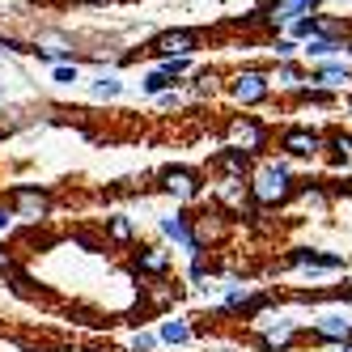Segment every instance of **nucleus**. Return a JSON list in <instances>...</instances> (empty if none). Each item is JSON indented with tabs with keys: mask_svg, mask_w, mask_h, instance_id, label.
<instances>
[{
	"mask_svg": "<svg viewBox=\"0 0 352 352\" xmlns=\"http://www.w3.org/2000/svg\"><path fill=\"white\" fill-rule=\"evenodd\" d=\"M293 191H297V166L280 153H267L255 162L246 179V195L259 212H276V208H289L293 204Z\"/></svg>",
	"mask_w": 352,
	"mask_h": 352,
	"instance_id": "f257e3e1",
	"label": "nucleus"
},
{
	"mask_svg": "<svg viewBox=\"0 0 352 352\" xmlns=\"http://www.w3.org/2000/svg\"><path fill=\"white\" fill-rule=\"evenodd\" d=\"M352 293H336V301H327V306H318L306 322H301V340L314 344L318 352L322 348H348L352 344Z\"/></svg>",
	"mask_w": 352,
	"mask_h": 352,
	"instance_id": "f03ea898",
	"label": "nucleus"
},
{
	"mask_svg": "<svg viewBox=\"0 0 352 352\" xmlns=\"http://www.w3.org/2000/svg\"><path fill=\"white\" fill-rule=\"evenodd\" d=\"M221 94L230 98L238 111H259V107H267L276 98L272 94V77H267L263 64H238L234 72H225Z\"/></svg>",
	"mask_w": 352,
	"mask_h": 352,
	"instance_id": "7ed1b4c3",
	"label": "nucleus"
},
{
	"mask_svg": "<svg viewBox=\"0 0 352 352\" xmlns=\"http://www.w3.org/2000/svg\"><path fill=\"white\" fill-rule=\"evenodd\" d=\"M272 140H276V132H272V123L267 119H259V115H230L221 123V144L225 148H242L246 157H267V148H272Z\"/></svg>",
	"mask_w": 352,
	"mask_h": 352,
	"instance_id": "20e7f679",
	"label": "nucleus"
},
{
	"mask_svg": "<svg viewBox=\"0 0 352 352\" xmlns=\"http://www.w3.org/2000/svg\"><path fill=\"white\" fill-rule=\"evenodd\" d=\"M0 199L13 208L17 225H47L56 217V195L47 187H38V183H9Z\"/></svg>",
	"mask_w": 352,
	"mask_h": 352,
	"instance_id": "39448f33",
	"label": "nucleus"
},
{
	"mask_svg": "<svg viewBox=\"0 0 352 352\" xmlns=\"http://www.w3.org/2000/svg\"><path fill=\"white\" fill-rule=\"evenodd\" d=\"M153 191L174 199V204H183V208H191V204L204 199V174L195 166H183V162L162 166V170H153Z\"/></svg>",
	"mask_w": 352,
	"mask_h": 352,
	"instance_id": "423d86ee",
	"label": "nucleus"
},
{
	"mask_svg": "<svg viewBox=\"0 0 352 352\" xmlns=\"http://www.w3.org/2000/svg\"><path fill=\"white\" fill-rule=\"evenodd\" d=\"M272 272H306V276H331V272H348V255L344 250H327V246H293L285 250V259Z\"/></svg>",
	"mask_w": 352,
	"mask_h": 352,
	"instance_id": "0eeeda50",
	"label": "nucleus"
},
{
	"mask_svg": "<svg viewBox=\"0 0 352 352\" xmlns=\"http://www.w3.org/2000/svg\"><path fill=\"white\" fill-rule=\"evenodd\" d=\"M157 242H166L170 250H179V255H204V246H199V238H195V221H191V208H183V204H174L170 212H157Z\"/></svg>",
	"mask_w": 352,
	"mask_h": 352,
	"instance_id": "6e6552de",
	"label": "nucleus"
},
{
	"mask_svg": "<svg viewBox=\"0 0 352 352\" xmlns=\"http://www.w3.org/2000/svg\"><path fill=\"white\" fill-rule=\"evenodd\" d=\"M128 272L132 280H170L174 276V250L166 242H136L128 255Z\"/></svg>",
	"mask_w": 352,
	"mask_h": 352,
	"instance_id": "1a4fd4ad",
	"label": "nucleus"
},
{
	"mask_svg": "<svg viewBox=\"0 0 352 352\" xmlns=\"http://www.w3.org/2000/svg\"><path fill=\"white\" fill-rule=\"evenodd\" d=\"M276 148L280 157H289L293 166L297 162H318L322 157V128H310V123H289L276 136Z\"/></svg>",
	"mask_w": 352,
	"mask_h": 352,
	"instance_id": "9d476101",
	"label": "nucleus"
},
{
	"mask_svg": "<svg viewBox=\"0 0 352 352\" xmlns=\"http://www.w3.org/2000/svg\"><path fill=\"white\" fill-rule=\"evenodd\" d=\"M204 47V34L195 26H170V30H157L153 38L144 43V56L148 60H166V56H199Z\"/></svg>",
	"mask_w": 352,
	"mask_h": 352,
	"instance_id": "9b49d317",
	"label": "nucleus"
},
{
	"mask_svg": "<svg viewBox=\"0 0 352 352\" xmlns=\"http://www.w3.org/2000/svg\"><path fill=\"white\" fill-rule=\"evenodd\" d=\"M191 221H195V238H199V246H204V250H217V246H225V242L234 238V217L221 212L217 204L191 208Z\"/></svg>",
	"mask_w": 352,
	"mask_h": 352,
	"instance_id": "f8f14e48",
	"label": "nucleus"
},
{
	"mask_svg": "<svg viewBox=\"0 0 352 352\" xmlns=\"http://www.w3.org/2000/svg\"><path fill=\"white\" fill-rule=\"evenodd\" d=\"M310 89H327V94H344L352 89V60H322L310 64Z\"/></svg>",
	"mask_w": 352,
	"mask_h": 352,
	"instance_id": "ddd939ff",
	"label": "nucleus"
},
{
	"mask_svg": "<svg viewBox=\"0 0 352 352\" xmlns=\"http://www.w3.org/2000/svg\"><path fill=\"white\" fill-rule=\"evenodd\" d=\"M267 77H272V94L297 98L301 89L310 85V68L301 64V60H276V64L267 68Z\"/></svg>",
	"mask_w": 352,
	"mask_h": 352,
	"instance_id": "4468645a",
	"label": "nucleus"
},
{
	"mask_svg": "<svg viewBox=\"0 0 352 352\" xmlns=\"http://www.w3.org/2000/svg\"><path fill=\"white\" fill-rule=\"evenodd\" d=\"M221 81H225V72L217 64H204V68H195L179 89H183L187 102H212V98L221 94Z\"/></svg>",
	"mask_w": 352,
	"mask_h": 352,
	"instance_id": "2eb2a0df",
	"label": "nucleus"
},
{
	"mask_svg": "<svg viewBox=\"0 0 352 352\" xmlns=\"http://www.w3.org/2000/svg\"><path fill=\"white\" fill-rule=\"evenodd\" d=\"M153 331H157V344H162V348H174V352H179V348H191V344H195V327H191V314H162Z\"/></svg>",
	"mask_w": 352,
	"mask_h": 352,
	"instance_id": "dca6fc26",
	"label": "nucleus"
},
{
	"mask_svg": "<svg viewBox=\"0 0 352 352\" xmlns=\"http://www.w3.org/2000/svg\"><path fill=\"white\" fill-rule=\"evenodd\" d=\"M81 85L89 94V102H119V98L128 94V81H123L119 68H102V72H94V77H85Z\"/></svg>",
	"mask_w": 352,
	"mask_h": 352,
	"instance_id": "f3484780",
	"label": "nucleus"
},
{
	"mask_svg": "<svg viewBox=\"0 0 352 352\" xmlns=\"http://www.w3.org/2000/svg\"><path fill=\"white\" fill-rule=\"evenodd\" d=\"M208 170L217 174V179H238V183H246L250 179V170H255V157H246L242 148H217L212 153V162H208Z\"/></svg>",
	"mask_w": 352,
	"mask_h": 352,
	"instance_id": "a211bd4d",
	"label": "nucleus"
},
{
	"mask_svg": "<svg viewBox=\"0 0 352 352\" xmlns=\"http://www.w3.org/2000/svg\"><path fill=\"white\" fill-rule=\"evenodd\" d=\"M98 234H102L107 246H123V250H132L140 242V230H136V217L132 212H107Z\"/></svg>",
	"mask_w": 352,
	"mask_h": 352,
	"instance_id": "6ab92c4d",
	"label": "nucleus"
},
{
	"mask_svg": "<svg viewBox=\"0 0 352 352\" xmlns=\"http://www.w3.org/2000/svg\"><path fill=\"white\" fill-rule=\"evenodd\" d=\"M322 5L327 0H259V9L280 26V34H285V26L293 17H306V13H322Z\"/></svg>",
	"mask_w": 352,
	"mask_h": 352,
	"instance_id": "aec40b11",
	"label": "nucleus"
},
{
	"mask_svg": "<svg viewBox=\"0 0 352 352\" xmlns=\"http://www.w3.org/2000/svg\"><path fill=\"white\" fill-rule=\"evenodd\" d=\"M327 170H348L352 166V128H331L322 132V157Z\"/></svg>",
	"mask_w": 352,
	"mask_h": 352,
	"instance_id": "412c9836",
	"label": "nucleus"
},
{
	"mask_svg": "<svg viewBox=\"0 0 352 352\" xmlns=\"http://www.w3.org/2000/svg\"><path fill=\"white\" fill-rule=\"evenodd\" d=\"M344 56V38H336V34H314V38H306L301 43V64H322V60H340Z\"/></svg>",
	"mask_w": 352,
	"mask_h": 352,
	"instance_id": "4be33fe9",
	"label": "nucleus"
},
{
	"mask_svg": "<svg viewBox=\"0 0 352 352\" xmlns=\"http://www.w3.org/2000/svg\"><path fill=\"white\" fill-rule=\"evenodd\" d=\"M293 204H306L310 212H327L331 208V187H327V179H297Z\"/></svg>",
	"mask_w": 352,
	"mask_h": 352,
	"instance_id": "5701e85b",
	"label": "nucleus"
},
{
	"mask_svg": "<svg viewBox=\"0 0 352 352\" xmlns=\"http://www.w3.org/2000/svg\"><path fill=\"white\" fill-rule=\"evenodd\" d=\"M140 289H144V306L157 310V314H166L170 306H179V301H183V285H170V280H148Z\"/></svg>",
	"mask_w": 352,
	"mask_h": 352,
	"instance_id": "b1692460",
	"label": "nucleus"
},
{
	"mask_svg": "<svg viewBox=\"0 0 352 352\" xmlns=\"http://www.w3.org/2000/svg\"><path fill=\"white\" fill-rule=\"evenodd\" d=\"M153 64L166 72V77H170L174 85H183V81L191 77V72L199 68V64H195V56H166V60H153Z\"/></svg>",
	"mask_w": 352,
	"mask_h": 352,
	"instance_id": "393cba45",
	"label": "nucleus"
},
{
	"mask_svg": "<svg viewBox=\"0 0 352 352\" xmlns=\"http://www.w3.org/2000/svg\"><path fill=\"white\" fill-rule=\"evenodd\" d=\"M322 30V13H306V17H293L289 26H285V34L293 38V43H306V38H314Z\"/></svg>",
	"mask_w": 352,
	"mask_h": 352,
	"instance_id": "a878e982",
	"label": "nucleus"
},
{
	"mask_svg": "<svg viewBox=\"0 0 352 352\" xmlns=\"http://www.w3.org/2000/svg\"><path fill=\"white\" fill-rule=\"evenodd\" d=\"M170 85H174V81L166 77V72H162L157 64H148V68L140 72V98H148V102H153V98H157L162 89H170Z\"/></svg>",
	"mask_w": 352,
	"mask_h": 352,
	"instance_id": "bb28decb",
	"label": "nucleus"
},
{
	"mask_svg": "<svg viewBox=\"0 0 352 352\" xmlns=\"http://www.w3.org/2000/svg\"><path fill=\"white\" fill-rule=\"evenodd\" d=\"M64 246H72V250H81V255H102V234H94V230H72L68 238H64Z\"/></svg>",
	"mask_w": 352,
	"mask_h": 352,
	"instance_id": "cd10ccee",
	"label": "nucleus"
},
{
	"mask_svg": "<svg viewBox=\"0 0 352 352\" xmlns=\"http://www.w3.org/2000/svg\"><path fill=\"white\" fill-rule=\"evenodd\" d=\"M0 56H13V60H30L34 56V43L30 38H21V34H9V30H0Z\"/></svg>",
	"mask_w": 352,
	"mask_h": 352,
	"instance_id": "c85d7f7f",
	"label": "nucleus"
},
{
	"mask_svg": "<svg viewBox=\"0 0 352 352\" xmlns=\"http://www.w3.org/2000/svg\"><path fill=\"white\" fill-rule=\"evenodd\" d=\"M85 81V68L81 64H56L52 68V85H60V89H77Z\"/></svg>",
	"mask_w": 352,
	"mask_h": 352,
	"instance_id": "c756f323",
	"label": "nucleus"
},
{
	"mask_svg": "<svg viewBox=\"0 0 352 352\" xmlns=\"http://www.w3.org/2000/svg\"><path fill=\"white\" fill-rule=\"evenodd\" d=\"M212 272H217V263L208 259V250H204V255H191V259H187V285H195V289H199Z\"/></svg>",
	"mask_w": 352,
	"mask_h": 352,
	"instance_id": "7c9ffc66",
	"label": "nucleus"
},
{
	"mask_svg": "<svg viewBox=\"0 0 352 352\" xmlns=\"http://www.w3.org/2000/svg\"><path fill=\"white\" fill-rule=\"evenodd\" d=\"M162 344H157V331H153V327H136V331L128 336V348H123V352H157Z\"/></svg>",
	"mask_w": 352,
	"mask_h": 352,
	"instance_id": "2f4dec72",
	"label": "nucleus"
},
{
	"mask_svg": "<svg viewBox=\"0 0 352 352\" xmlns=\"http://www.w3.org/2000/svg\"><path fill=\"white\" fill-rule=\"evenodd\" d=\"M267 52H272V60H297L301 56V43H293L289 34H272L267 38Z\"/></svg>",
	"mask_w": 352,
	"mask_h": 352,
	"instance_id": "473e14b6",
	"label": "nucleus"
},
{
	"mask_svg": "<svg viewBox=\"0 0 352 352\" xmlns=\"http://www.w3.org/2000/svg\"><path fill=\"white\" fill-rule=\"evenodd\" d=\"M153 107H157V111H183V107H187V98H183L179 85H170V89H162V94L153 98Z\"/></svg>",
	"mask_w": 352,
	"mask_h": 352,
	"instance_id": "72a5a7b5",
	"label": "nucleus"
},
{
	"mask_svg": "<svg viewBox=\"0 0 352 352\" xmlns=\"http://www.w3.org/2000/svg\"><path fill=\"white\" fill-rule=\"evenodd\" d=\"M17 230V217H13V208L5 204V199H0V238H9Z\"/></svg>",
	"mask_w": 352,
	"mask_h": 352,
	"instance_id": "f704fd0d",
	"label": "nucleus"
},
{
	"mask_svg": "<svg viewBox=\"0 0 352 352\" xmlns=\"http://www.w3.org/2000/svg\"><path fill=\"white\" fill-rule=\"evenodd\" d=\"M72 5H81V9H107V5H119V0H72Z\"/></svg>",
	"mask_w": 352,
	"mask_h": 352,
	"instance_id": "c9c22d12",
	"label": "nucleus"
},
{
	"mask_svg": "<svg viewBox=\"0 0 352 352\" xmlns=\"http://www.w3.org/2000/svg\"><path fill=\"white\" fill-rule=\"evenodd\" d=\"M204 352H250L246 344H212V348H204Z\"/></svg>",
	"mask_w": 352,
	"mask_h": 352,
	"instance_id": "e433bc0d",
	"label": "nucleus"
},
{
	"mask_svg": "<svg viewBox=\"0 0 352 352\" xmlns=\"http://www.w3.org/2000/svg\"><path fill=\"white\" fill-rule=\"evenodd\" d=\"M344 60H352V34L344 38Z\"/></svg>",
	"mask_w": 352,
	"mask_h": 352,
	"instance_id": "4c0bfd02",
	"label": "nucleus"
},
{
	"mask_svg": "<svg viewBox=\"0 0 352 352\" xmlns=\"http://www.w3.org/2000/svg\"><path fill=\"white\" fill-rule=\"evenodd\" d=\"M344 111H348V115H352V89H348V98H344Z\"/></svg>",
	"mask_w": 352,
	"mask_h": 352,
	"instance_id": "58836bf2",
	"label": "nucleus"
},
{
	"mask_svg": "<svg viewBox=\"0 0 352 352\" xmlns=\"http://www.w3.org/2000/svg\"><path fill=\"white\" fill-rule=\"evenodd\" d=\"M322 352H348V348H322Z\"/></svg>",
	"mask_w": 352,
	"mask_h": 352,
	"instance_id": "ea45409f",
	"label": "nucleus"
},
{
	"mask_svg": "<svg viewBox=\"0 0 352 352\" xmlns=\"http://www.w3.org/2000/svg\"><path fill=\"white\" fill-rule=\"evenodd\" d=\"M0 115H5V107H0Z\"/></svg>",
	"mask_w": 352,
	"mask_h": 352,
	"instance_id": "a19ab883",
	"label": "nucleus"
},
{
	"mask_svg": "<svg viewBox=\"0 0 352 352\" xmlns=\"http://www.w3.org/2000/svg\"><path fill=\"white\" fill-rule=\"evenodd\" d=\"M119 352H123V348H119Z\"/></svg>",
	"mask_w": 352,
	"mask_h": 352,
	"instance_id": "79ce46f5",
	"label": "nucleus"
}]
</instances>
